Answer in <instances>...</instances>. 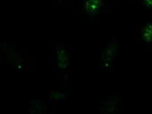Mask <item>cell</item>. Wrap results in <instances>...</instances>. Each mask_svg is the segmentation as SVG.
Wrapping results in <instances>:
<instances>
[{"mask_svg":"<svg viewBox=\"0 0 152 114\" xmlns=\"http://www.w3.org/2000/svg\"><path fill=\"white\" fill-rule=\"evenodd\" d=\"M51 57L54 58V71L60 79L62 90L71 92L72 86V53L71 46L65 42H57L51 51Z\"/></svg>","mask_w":152,"mask_h":114,"instance_id":"1","label":"cell"},{"mask_svg":"<svg viewBox=\"0 0 152 114\" xmlns=\"http://www.w3.org/2000/svg\"><path fill=\"white\" fill-rule=\"evenodd\" d=\"M68 2V0H53V5L55 7H58L61 6H64Z\"/></svg>","mask_w":152,"mask_h":114,"instance_id":"10","label":"cell"},{"mask_svg":"<svg viewBox=\"0 0 152 114\" xmlns=\"http://www.w3.org/2000/svg\"><path fill=\"white\" fill-rule=\"evenodd\" d=\"M136 40L144 49L152 50V22H136Z\"/></svg>","mask_w":152,"mask_h":114,"instance_id":"5","label":"cell"},{"mask_svg":"<svg viewBox=\"0 0 152 114\" xmlns=\"http://www.w3.org/2000/svg\"><path fill=\"white\" fill-rule=\"evenodd\" d=\"M129 3L140 5L147 10L152 12V0H129Z\"/></svg>","mask_w":152,"mask_h":114,"instance_id":"9","label":"cell"},{"mask_svg":"<svg viewBox=\"0 0 152 114\" xmlns=\"http://www.w3.org/2000/svg\"><path fill=\"white\" fill-rule=\"evenodd\" d=\"M122 95L116 94L107 97L105 100L100 101V113L108 114V113H121L122 109Z\"/></svg>","mask_w":152,"mask_h":114,"instance_id":"6","label":"cell"},{"mask_svg":"<svg viewBox=\"0 0 152 114\" xmlns=\"http://www.w3.org/2000/svg\"><path fill=\"white\" fill-rule=\"evenodd\" d=\"M0 62L9 61L12 71H35V58H28V50L19 53L17 44L7 43L0 45Z\"/></svg>","mask_w":152,"mask_h":114,"instance_id":"2","label":"cell"},{"mask_svg":"<svg viewBox=\"0 0 152 114\" xmlns=\"http://www.w3.org/2000/svg\"><path fill=\"white\" fill-rule=\"evenodd\" d=\"M122 43L117 36H112L109 41L100 50L98 58V67L100 71H111L115 65V60L122 53Z\"/></svg>","mask_w":152,"mask_h":114,"instance_id":"4","label":"cell"},{"mask_svg":"<svg viewBox=\"0 0 152 114\" xmlns=\"http://www.w3.org/2000/svg\"><path fill=\"white\" fill-rule=\"evenodd\" d=\"M48 102L46 99V95H43L41 100H30L29 101V111L31 113L46 114L48 113Z\"/></svg>","mask_w":152,"mask_h":114,"instance_id":"8","label":"cell"},{"mask_svg":"<svg viewBox=\"0 0 152 114\" xmlns=\"http://www.w3.org/2000/svg\"><path fill=\"white\" fill-rule=\"evenodd\" d=\"M59 99H70L71 100L72 99L71 92L62 90L60 86L56 87H51L48 95L47 102H48V108H50L51 106L54 108L52 114L57 113V101Z\"/></svg>","mask_w":152,"mask_h":114,"instance_id":"7","label":"cell"},{"mask_svg":"<svg viewBox=\"0 0 152 114\" xmlns=\"http://www.w3.org/2000/svg\"><path fill=\"white\" fill-rule=\"evenodd\" d=\"M78 2L79 14L87 17L91 24L99 21L104 14H110L115 0H72V13L74 14L75 3Z\"/></svg>","mask_w":152,"mask_h":114,"instance_id":"3","label":"cell"}]
</instances>
